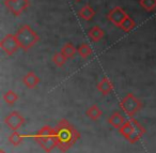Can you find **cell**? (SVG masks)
<instances>
[{
  "label": "cell",
  "instance_id": "1",
  "mask_svg": "<svg viewBox=\"0 0 156 153\" xmlns=\"http://www.w3.org/2000/svg\"><path fill=\"white\" fill-rule=\"evenodd\" d=\"M57 148L61 152H66L80 138V133L65 119H61L55 127Z\"/></svg>",
  "mask_w": 156,
  "mask_h": 153
},
{
  "label": "cell",
  "instance_id": "2",
  "mask_svg": "<svg viewBox=\"0 0 156 153\" xmlns=\"http://www.w3.org/2000/svg\"><path fill=\"white\" fill-rule=\"evenodd\" d=\"M33 139L40 144L46 153H50L55 148H57V139L55 127L49 125H44L33 136Z\"/></svg>",
  "mask_w": 156,
  "mask_h": 153
},
{
  "label": "cell",
  "instance_id": "3",
  "mask_svg": "<svg viewBox=\"0 0 156 153\" xmlns=\"http://www.w3.org/2000/svg\"><path fill=\"white\" fill-rule=\"evenodd\" d=\"M15 35L18 43H20V48L23 50H26V52L30 49L31 47H33L40 40L39 35L29 25H23L18 29Z\"/></svg>",
  "mask_w": 156,
  "mask_h": 153
},
{
  "label": "cell",
  "instance_id": "4",
  "mask_svg": "<svg viewBox=\"0 0 156 153\" xmlns=\"http://www.w3.org/2000/svg\"><path fill=\"white\" fill-rule=\"evenodd\" d=\"M120 107L127 117L132 118L142 108V102L133 93H127L120 102Z\"/></svg>",
  "mask_w": 156,
  "mask_h": 153
},
{
  "label": "cell",
  "instance_id": "5",
  "mask_svg": "<svg viewBox=\"0 0 156 153\" xmlns=\"http://www.w3.org/2000/svg\"><path fill=\"white\" fill-rule=\"evenodd\" d=\"M0 47L2 48L7 56H13L20 46L15 35H7L0 41Z\"/></svg>",
  "mask_w": 156,
  "mask_h": 153
},
{
  "label": "cell",
  "instance_id": "6",
  "mask_svg": "<svg viewBox=\"0 0 156 153\" xmlns=\"http://www.w3.org/2000/svg\"><path fill=\"white\" fill-rule=\"evenodd\" d=\"M5 123L12 132L18 131L25 123V118L18 111L14 110L5 118Z\"/></svg>",
  "mask_w": 156,
  "mask_h": 153
},
{
  "label": "cell",
  "instance_id": "7",
  "mask_svg": "<svg viewBox=\"0 0 156 153\" xmlns=\"http://www.w3.org/2000/svg\"><path fill=\"white\" fill-rule=\"evenodd\" d=\"M5 5L14 16H18L29 7V0H5Z\"/></svg>",
  "mask_w": 156,
  "mask_h": 153
},
{
  "label": "cell",
  "instance_id": "8",
  "mask_svg": "<svg viewBox=\"0 0 156 153\" xmlns=\"http://www.w3.org/2000/svg\"><path fill=\"white\" fill-rule=\"evenodd\" d=\"M126 16H127V14H126V12L121 7H115L107 14V17H108L109 22H111L113 25H115L118 27H120L121 23L123 22Z\"/></svg>",
  "mask_w": 156,
  "mask_h": 153
},
{
  "label": "cell",
  "instance_id": "9",
  "mask_svg": "<svg viewBox=\"0 0 156 153\" xmlns=\"http://www.w3.org/2000/svg\"><path fill=\"white\" fill-rule=\"evenodd\" d=\"M129 119L132 120L135 129H134V132H133L132 135L129 136V138H128L127 140H128V142H130V144H136V142L145 134V129L134 118V117H132V118H129Z\"/></svg>",
  "mask_w": 156,
  "mask_h": 153
},
{
  "label": "cell",
  "instance_id": "10",
  "mask_svg": "<svg viewBox=\"0 0 156 153\" xmlns=\"http://www.w3.org/2000/svg\"><path fill=\"white\" fill-rule=\"evenodd\" d=\"M23 82L28 89H33L40 84V77L34 72H28L23 77Z\"/></svg>",
  "mask_w": 156,
  "mask_h": 153
},
{
  "label": "cell",
  "instance_id": "11",
  "mask_svg": "<svg viewBox=\"0 0 156 153\" xmlns=\"http://www.w3.org/2000/svg\"><path fill=\"white\" fill-rule=\"evenodd\" d=\"M98 90L102 93L103 95H108L109 93L112 92L113 90V84L110 82L108 77H103L101 82L98 84Z\"/></svg>",
  "mask_w": 156,
  "mask_h": 153
},
{
  "label": "cell",
  "instance_id": "12",
  "mask_svg": "<svg viewBox=\"0 0 156 153\" xmlns=\"http://www.w3.org/2000/svg\"><path fill=\"white\" fill-rule=\"evenodd\" d=\"M125 122H126L125 117H124L123 115L120 114L119 111L113 112V114L111 115V116L109 117V119H108V123H109V124H110L112 127H115V129H119L120 127H121Z\"/></svg>",
  "mask_w": 156,
  "mask_h": 153
},
{
  "label": "cell",
  "instance_id": "13",
  "mask_svg": "<svg viewBox=\"0 0 156 153\" xmlns=\"http://www.w3.org/2000/svg\"><path fill=\"white\" fill-rule=\"evenodd\" d=\"M78 16H79L81 20H86V22H90V20H93V17L95 16V11H94V9L91 5H86L78 11Z\"/></svg>",
  "mask_w": 156,
  "mask_h": 153
},
{
  "label": "cell",
  "instance_id": "14",
  "mask_svg": "<svg viewBox=\"0 0 156 153\" xmlns=\"http://www.w3.org/2000/svg\"><path fill=\"white\" fill-rule=\"evenodd\" d=\"M105 32L101 27L98 26H94L91 29H89L88 31V37L91 39L92 42H98L104 38Z\"/></svg>",
  "mask_w": 156,
  "mask_h": 153
},
{
  "label": "cell",
  "instance_id": "15",
  "mask_svg": "<svg viewBox=\"0 0 156 153\" xmlns=\"http://www.w3.org/2000/svg\"><path fill=\"white\" fill-rule=\"evenodd\" d=\"M134 124H133L132 120H126V122L124 123L123 125H122L121 127L119 129V133L121 134L122 136H123L124 138H125L126 140L129 138V136L132 135V133L134 132Z\"/></svg>",
  "mask_w": 156,
  "mask_h": 153
},
{
  "label": "cell",
  "instance_id": "16",
  "mask_svg": "<svg viewBox=\"0 0 156 153\" xmlns=\"http://www.w3.org/2000/svg\"><path fill=\"white\" fill-rule=\"evenodd\" d=\"M102 114H103V111L100 109V107H98V105H95V104L90 106L87 109V111H86V116L93 121L98 120V119L101 118V116H102Z\"/></svg>",
  "mask_w": 156,
  "mask_h": 153
},
{
  "label": "cell",
  "instance_id": "17",
  "mask_svg": "<svg viewBox=\"0 0 156 153\" xmlns=\"http://www.w3.org/2000/svg\"><path fill=\"white\" fill-rule=\"evenodd\" d=\"M23 140H24V135L18 133V131L12 132V133L9 135V137H8V141L14 147L20 146V144L23 142Z\"/></svg>",
  "mask_w": 156,
  "mask_h": 153
},
{
  "label": "cell",
  "instance_id": "18",
  "mask_svg": "<svg viewBox=\"0 0 156 153\" xmlns=\"http://www.w3.org/2000/svg\"><path fill=\"white\" fill-rule=\"evenodd\" d=\"M61 53H62L67 59H71L75 56V54L77 53V49H76L75 46L72 43H65L64 45H63V47L61 48Z\"/></svg>",
  "mask_w": 156,
  "mask_h": 153
},
{
  "label": "cell",
  "instance_id": "19",
  "mask_svg": "<svg viewBox=\"0 0 156 153\" xmlns=\"http://www.w3.org/2000/svg\"><path fill=\"white\" fill-rule=\"evenodd\" d=\"M18 99H20L18 94L15 92V91H13V90L7 91V92L3 94V100H5V103H7L8 105H10V106L14 105V104H15L16 102L18 101Z\"/></svg>",
  "mask_w": 156,
  "mask_h": 153
},
{
  "label": "cell",
  "instance_id": "20",
  "mask_svg": "<svg viewBox=\"0 0 156 153\" xmlns=\"http://www.w3.org/2000/svg\"><path fill=\"white\" fill-rule=\"evenodd\" d=\"M135 26H136V24H135L134 20L127 15L125 18H124L123 22L121 23V25H120V28H121L124 32H129V31H132L133 29L135 28Z\"/></svg>",
  "mask_w": 156,
  "mask_h": 153
},
{
  "label": "cell",
  "instance_id": "21",
  "mask_svg": "<svg viewBox=\"0 0 156 153\" xmlns=\"http://www.w3.org/2000/svg\"><path fill=\"white\" fill-rule=\"evenodd\" d=\"M77 53L79 54V56L83 59H87L88 57H90L92 55V48L89 44L87 43H83L80 44V46L78 47Z\"/></svg>",
  "mask_w": 156,
  "mask_h": 153
},
{
  "label": "cell",
  "instance_id": "22",
  "mask_svg": "<svg viewBox=\"0 0 156 153\" xmlns=\"http://www.w3.org/2000/svg\"><path fill=\"white\" fill-rule=\"evenodd\" d=\"M139 5L143 10L151 12L156 8V0H139Z\"/></svg>",
  "mask_w": 156,
  "mask_h": 153
},
{
  "label": "cell",
  "instance_id": "23",
  "mask_svg": "<svg viewBox=\"0 0 156 153\" xmlns=\"http://www.w3.org/2000/svg\"><path fill=\"white\" fill-rule=\"evenodd\" d=\"M66 60H67V58L61 52L56 53V54L54 55V57H52V62L58 67H63V65L65 64V62H66Z\"/></svg>",
  "mask_w": 156,
  "mask_h": 153
},
{
  "label": "cell",
  "instance_id": "24",
  "mask_svg": "<svg viewBox=\"0 0 156 153\" xmlns=\"http://www.w3.org/2000/svg\"><path fill=\"white\" fill-rule=\"evenodd\" d=\"M0 153H7V152H5V151L3 150V149H0Z\"/></svg>",
  "mask_w": 156,
  "mask_h": 153
},
{
  "label": "cell",
  "instance_id": "25",
  "mask_svg": "<svg viewBox=\"0 0 156 153\" xmlns=\"http://www.w3.org/2000/svg\"><path fill=\"white\" fill-rule=\"evenodd\" d=\"M76 2H79V1H81V0H75Z\"/></svg>",
  "mask_w": 156,
  "mask_h": 153
}]
</instances>
